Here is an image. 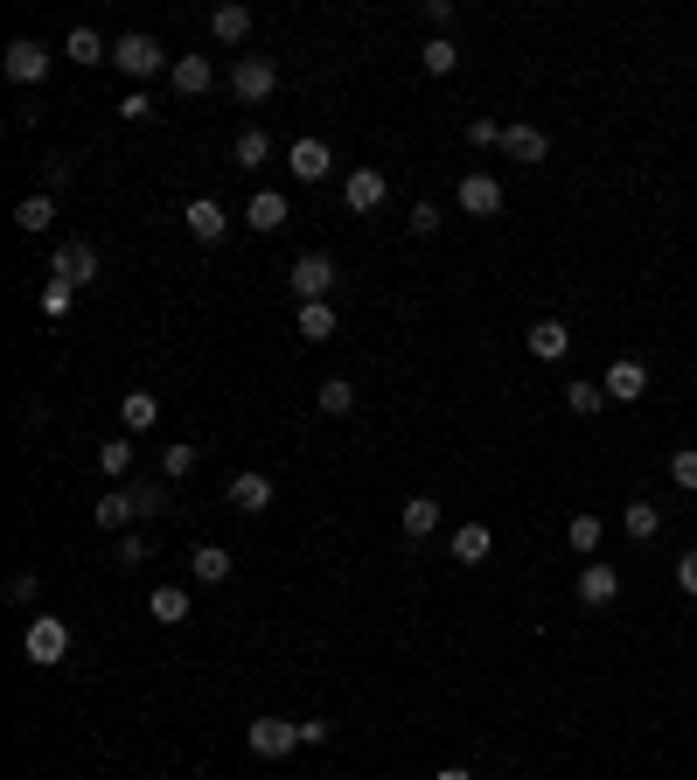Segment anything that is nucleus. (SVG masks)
Returning a JSON list of instances; mask_svg holds the SVG:
<instances>
[{
  "label": "nucleus",
  "instance_id": "f257e3e1",
  "mask_svg": "<svg viewBox=\"0 0 697 780\" xmlns=\"http://www.w3.org/2000/svg\"><path fill=\"white\" fill-rule=\"evenodd\" d=\"M112 63H119V70H126V78H133V84L161 78V70H175V63H167V56H161V43H154V35H119V43H112Z\"/></svg>",
  "mask_w": 697,
  "mask_h": 780
},
{
  "label": "nucleus",
  "instance_id": "f03ea898",
  "mask_svg": "<svg viewBox=\"0 0 697 780\" xmlns=\"http://www.w3.org/2000/svg\"><path fill=\"white\" fill-rule=\"evenodd\" d=\"M154 509H161L154 488H112V494H98V529H126L133 516H154Z\"/></svg>",
  "mask_w": 697,
  "mask_h": 780
},
{
  "label": "nucleus",
  "instance_id": "7ed1b4c3",
  "mask_svg": "<svg viewBox=\"0 0 697 780\" xmlns=\"http://www.w3.org/2000/svg\"><path fill=\"white\" fill-rule=\"evenodd\" d=\"M22 649H28V662H43V670H56V662L70 655V627L56 620V614H35V620H28V635H22Z\"/></svg>",
  "mask_w": 697,
  "mask_h": 780
},
{
  "label": "nucleus",
  "instance_id": "20e7f679",
  "mask_svg": "<svg viewBox=\"0 0 697 780\" xmlns=\"http://www.w3.org/2000/svg\"><path fill=\"white\" fill-rule=\"evenodd\" d=\"M287 287L300 293V307H307V300H328V287H335V258H328V252H307V258H293Z\"/></svg>",
  "mask_w": 697,
  "mask_h": 780
},
{
  "label": "nucleus",
  "instance_id": "39448f33",
  "mask_svg": "<svg viewBox=\"0 0 697 780\" xmlns=\"http://www.w3.org/2000/svg\"><path fill=\"white\" fill-rule=\"evenodd\" d=\"M0 70H8L14 84H43V78H49V49L28 43V35H14V43L0 49Z\"/></svg>",
  "mask_w": 697,
  "mask_h": 780
},
{
  "label": "nucleus",
  "instance_id": "423d86ee",
  "mask_svg": "<svg viewBox=\"0 0 697 780\" xmlns=\"http://www.w3.org/2000/svg\"><path fill=\"white\" fill-rule=\"evenodd\" d=\"M231 91H237V98H244V105H266V98H272V91H279V70L266 63V56H244V63L231 70Z\"/></svg>",
  "mask_w": 697,
  "mask_h": 780
},
{
  "label": "nucleus",
  "instance_id": "0eeeda50",
  "mask_svg": "<svg viewBox=\"0 0 697 780\" xmlns=\"http://www.w3.org/2000/svg\"><path fill=\"white\" fill-rule=\"evenodd\" d=\"M244 746H252L258 759H287L300 746V725H287V718H258V725L244 732Z\"/></svg>",
  "mask_w": 697,
  "mask_h": 780
},
{
  "label": "nucleus",
  "instance_id": "6e6552de",
  "mask_svg": "<svg viewBox=\"0 0 697 780\" xmlns=\"http://www.w3.org/2000/svg\"><path fill=\"white\" fill-rule=\"evenodd\" d=\"M49 279H63V287H91V279H98V252H91V244H56Z\"/></svg>",
  "mask_w": 697,
  "mask_h": 780
},
{
  "label": "nucleus",
  "instance_id": "1a4fd4ad",
  "mask_svg": "<svg viewBox=\"0 0 697 780\" xmlns=\"http://www.w3.org/2000/svg\"><path fill=\"white\" fill-rule=\"evenodd\" d=\"M182 223H188V237H196V244H217L223 231H231V217H223L217 196H196V202L182 209Z\"/></svg>",
  "mask_w": 697,
  "mask_h": 780
},
{
  "label": "nucleus",
  "instance_id": "9d476101",
  "mask_svg": "<svg viewBox=\"0 0 697 780\" xmlns=\"http://www.w3.org/2000/svg\"><path fill=\"white\" fill-rule=\"evenodd\" d=\"M384 196H391V182L376 175V167H356V175L342 182V202L356 209V217H370V209H384Z\"/></svg>",
  "mask_w": 697,
  "mask_h": 780
},
{
  "label": "nucleus",
  "instance_id": "9b49d317",
  "mask_svg": "<svg viewBox=\"0 0 697 780\" xmlns=\"http://www.w3.org/2000/svg\"><path fill=\"white\" fill-rule=\"evenodd\" d=\"M579 599H586V606H614L620 599V572H614L607 558H593L586 572H579Z\"/></svg>",
  "mask_w": 697,
  "mask_h": 780
},
{
  "label": "nucleus",
  "instance_id": "f8f14e48",
  "mask_svg": "<svg viewBox=\"0 0 697 780\" xmlns=\"http://www.w3.org/2000/svg\"><path fill=\"white\" fill-rule=\"evenodd\" d=\"M600 391H607V397H614V405H635V397H642V391H649V370H642V363H635V356H620V363L607 370V384H600Z\"/></svg>",
  "mask_w": 697,
  "mask_h": 780
},
{
  "label": "nucleus",
  "instance_id": "ddd939ff",
  "mask_svg": "<svg viewBox=\"0 0 697 780\" xmlns=\"http://www.w3.org/2000/svg\"><path fill=\"white\" fill-rule=\"evenodd\" d=\"M461 209L467 217H502V182L496 175H467L461 182Z\"/></svg>",
  "mask_w": 697,
  "mask_h": 780
},
{
  "label": "nucleus",
  "instance_id": "4468645a",
  "mask_svg": "<svg viewBox=\"0 0 697 780\" xmlns=\"http://www.w3.org/2000/svg\"><path fill=\"white\" fill-rule=\"evenodd\" d=\"M231 509H237V516H266V509H272V481H266V474H237V481H231Z\"/></svg>",
  "mask_w": 697,
  "mask_h": 780
},
{
  "label": "nucleus",
  "instance_id": "2eb2a0df",
  "mask_svg": "<svg viewBox=\"0 0 697 780\" xmlns=\"http://www.w3.org/2000/svg\"><path fill=\"white\" fill-rule=\"evenodd\" d=\"M244 223H252L258 237H266V231H279V223H287V196H279V188H258V196L244 202Z\"/></svg>",
  "mask_w": 697,
  "mask_h": 780
},
{
  "label": "nucleus",
  "instance_id": "dca6fc26",
  "mask_svg": "<svg viewBox=\"0 0 697 780\" xmlns=\"http://www.w3.org/2000/svg\"><path fill=\"white\" fill-rule=\"evenodd\" d=\"M188 572H196V585H223V579H231V550H223V544H196V550H188Z\"/></svg>",
  "mask_w": 697,
  "mask_h": 780
},
{
  "label": "nucleus",
  "instance_id": "f3484780",
  "mask_svg": "<svg viewBox=\"0 0 697 780\" xmlns=\"http://www.w3.org/2000/svg\"><path fill=\"white\" fill-rule=\"evenodd\" d=\"M523 349H531L537 363H558V356L572 349V335H565V321H537V328L523 335Z\"/></svg>",
  "mask_w": 697,
  "mask_h": 780
},
{
  "label": "nucleus",
  "instance_id": "a211bd4d",
  "mask_svg": "<svg viewBox=\"0 0 697 780\" xmlns=\"http://www.w3.org/2000/svg\"><path fill=\"white\" fill-rule=\"evenodd\" d=\"M287 161H293V175H300V182H322L328 167H335L328 140H293V154H287Z\"/></svg>",
  "mask_w": 697,
  "mask_h": 780
},
{
  "label": "nucleus",
  "instance_id": "6ab92c4d",
  "mask_svg": "<svg viewBox=\"0 0 697 780\" xmlns=\"http://www.w3.org/2000/svg\"><path fill=\"white\" fill-rule=\"evenodd\" d=\"M119 418H126V432H154L161 397H154V391H126V397H119Z\"/></svg>",
  "mask_w": 697,
  "mask_h": 780
},
{
  "label": "nucleus",
  "instance_id": "aec40b11",
  "mask_svg": "<svg viewBox=\"0 0 697 780\" xmlns=\"http://www.w3.org/2000/svg\"><path fill=\"white\" fill-rule=\"evenodd\" d=\"M167 84H175L182 98H196V91H210V56H175V70H167Z\"/></svg>",
  "mask_w": 697,
  "mask_h": 780
},
{
  "label": "nucleus",
  "instance_id": "412c9836",
  "mask_svg": "<svg viewBox=\"0 0 697 780\" xmlns=\"http://www.w3.org/2000/svg\"><path fill=\"white\" fill-rule=\"evenodd\" d=\"M488 550H496L488 523H461V529H454V558H461V564H488Z\"/></svg>",
  "mask_w": 697,
  "mask_h": 780
},
{
  "label": "nucleus",
  "instance_id": "4be33fe9",
  "mask_svg": "<svg viewBox=\"0 0 697 780\" xmlns=\"http://www.w3.org/2000/svg\"><path fill=\"white\" fill-rule=\"evenodd\" d=\"M398 523H405V537H432V529H440V502H432V494H411L398 509Z\"/></svg>",
  "mask_w": 697,
  "mask_h": 780
},
{
  "label": "nucleus",
  "instance_id": "5701e85b",
  "mask_svg": "<svg viewBox=\"0 0 697 780\" xmlns=\"http://www.w3.org/2000/svg\"><path fill=\"white\" fill-rule=\"evenodd\" d=\"M210 35H217V43H244V35H252V8H237V0H223V8L210 14Z\"/></svg>",
  "mask_w": 697,
  "mask_h": 780
},
{
  "label": "nucleus",
  "instance_id": "b1692460",
  "mask_svg": "<svg viewBox=\"0 0 697 780\" xmlns=\"http://www.w3.org/2000/svg\"><path fill=\"white\" fill-rule=\"evenodd\" d=\"M63 56H70V63H91V70H98V63H112V43H98V28H70Z\"/></svg>",
  "mask_w": 697,
  "mask_h": 780
},
{
  "label": "nucleus",
  "instance_id": "393cba45",
  "mask_svg": "<svg viewBox=\"0 0 697 780\" xmlns=\"http://www.w3.org/2000/svg\"><path fill=\"white\" fill-rule=\"evenodd\" d=\"M49 223H56V202H49V196H22V202H14V231L43 237Z\"/></svg>",
  "mask_w": 697,
  "mask_h": 780
},
{
  "label": "nucleus",
  "instance_id": "a878e982",
  "mask_svg": "<svg viewBox=\"0 0 697 780\" xmlns=\"http://www.w3.org/2000/svg\"><path fill=\"white\" fill-rule=\"evenodd\" d=\"M147 614H154L161 627H182V620H188V593H182V585H154V599H147Z\"/></svg>",
  "mask_w": 697,
  "mask_h": 780
},
{
  "label": "nucleus",
  "instance_id": "bb28decb",
  "mask_svg": "<svg viewBox=\"0 0 697 780\" xmlns=\"http://www.w3.org/2000/svg\"><path fill=\"white\" fill-rule=\"evenodd\" d=\"M502 147H510L516 161H544V154H551V132H537V126H510V132H502Z\"/></svg>",
  "mask_w": 697,
  "mask_h": 780
},
{
  "label": "nucleus",
  "instance_id": "cd10ccee",
  "mask_svg": "<svg viewBox=\"0 0 697 780\" xmlns=\"http://www.w3.org/2000/svg\"><path fill=\"white\" fill-rule=\"evenodd\" d=\"M620 529H628L635 544H649L655 529H663V509H655V502H628V509H620Z\"/></svg>",
  "mask_w": 697,
  "mask_h": 780
},
{
  "label": "nucleus",
  "instance_id": "c85d7f7f",
  "mask_svg": "<svg viewBox=\"0 0 697 780\" xmlns=\"http://www.w3.org/2000/svg\"><path fill=\"white\" fill-rule=\"evenodd\" d=\"M231 154H237V167H266V154H272V132H266V126H244Z\"/></svg>",
  "mask_w": 697,
  "mask_h": 780
},
{
  "label": "nucleus",
  "instance_id": "c756f323",
  "mask_svg": "<svg viewBox=\"0 0 697 780\" xmlns=\"http://www.w3.org/2000/svg\"><path fill=\"white\" fill-rule=\"evenodd\" d=\"M335 335V307L328 300H307V307H300V341H328Z\"/></svg>",
  "mask_w": 697,
  "mask_h": 780
},
{
  "label": "nucleus",
  "instance_id": "7c9ffc66",
  "mask_svg": "<svg viewBox=\"0 0 697 780\" xmlns=\"http://www.w3.org/2000/svg\"><path fill=\"white\" fill-rule=\"evenodd\" d=\"M419 63L432 70V78H454V63H461V49H454V43H446V35H426V56H419Z\"/></svg>",
  "mask_w": 697,
  "mask_h": 780
},
{
  "label": "nucleus",
  "instance_id": "2f4dec72",
  "mask_svg": "<svg viewBox=\"0 0 697 780\" xmlns=\"http://www.w3.org/2000/svg\"><path fill=\"white\" fill-rule=\"evenodd\" d=\"M565 544H572L579 558H593V550H600V516H572V523H565Z\"/></svg>",
  "mask_w": 697,
  "mask_h": 780
},
{
  "label": "nucleus",
  "instance_id": "473e14b6",
  "mask_svg": "<svg viewBox=\"0 0 697 780\" xmlns=\"http://www.w3.org/2000/svg\"><path fill=\"white\" fill-rule=\"evenodd\" d=\"M314 397H322V411H328V418H342V411L356 405V384H342V376H328V384L314 391Z\"/></svg>",
  "mask_w": 697,
  "mask_h": 780
},
{
  "label": "nucleus",
  "instance_id": "72a5a7b5",
  "mask_svg": "<svg viewBox=\"0 0 697 780\" xmlns=\"http://www.w3.org/2000/svg\"><path fill=\"white\" fill-rule=\"evenodd\" d=\"M565 405H572L579 418H593L600 405H607V391H600V384H565Z\"/></svg>",
  "mask_w": 697,
  "mask_h": 780
},
{
  "label": "nucleus",
  "instance_id": "f704fd0d",
  "mask_svg": "<svg viewBox=\"0 0 697 780\" xmlns=\"http://www.w3.org/2000/svg\"><path fill=\"white\" fill-rule=\"evenodd\" d=\"M70 300H78V287L49 279V287H43V314H49V321H63V314H70Z\"/></svg>",
  "mask_w": 697,
  "mask_h": 780
},
{
  "label": "nucleus",
  "instance_id": "c9c22d12",
  "mask_svg": "<svg viewBox=\"0 0 697 780\" xmlns=\"http://www.w3.org/2000/svg\"><path fill=\"white\" fill-rule=\"evenodd\" d=\"M98 467L105 474H126V467H133V440H105L98 446Z\"/></svg>",
  "mask_w": 697,
  "mask_h": 780
},
{
  "label": "nucleus",
  "instance_id": "e433bc0d",
  "mask_svg": "<svg viewBox=\"0 0 697 780\" xmlns=\"http://www.w3.org/2000/svg\"><path fill=\"white\" fill-rule=\"evenodd\" d=\"M670 481L697 494V446H684V453H676V461H670Z\"/></svg>",
  "mask_w": 697,
  "mask_h": 780
},
{
  "label": "nucleus",
  "instance_id": "4c0bfd02",
  "mask_svg": "<svg viewBox=\"0 0 697 780\" xmlns=\"http://www.w3.org/2000/svg\"><path fill=\"white\" fill-rule=\"evenodd\" d=\"M161 467H167V481H182V474H196V446H167V453H161Z\"/></svg>",
  "mask_w": 697,
  "mask_h": 780
},
{
  "label": "nucleus",
  "instance_id": "58836bf2",
  "mask_svg": "<svg viewBox=\"0 0 697 780\" xmlns=\"http://www.w3.org/2000/svg\"><path fill=\"white\" fill-rule=\"evenodd\" d=\"M502 132H510L502 119H475V126H467V140H475V147H502Z\"/></svg>",
  "mask_w": 697,
  "mask_h": 780
},
{
  "label": "nucleus",
  "instance_id": "ea45409f",
  "mask_svg": "<svg viewBox=\"0 0 697 780\" xmlns=\"http://www.w3.org/2000/svg\"><path fill=\"white\" fill-rule=\"evenodd\" d=\"M411 231L432 237V231H440V209H432V202H411Z\"/></svg>",
  "mask_w": 697,
  "mask_h": 780
},
{
  "label": "nucleus",
  "instance_id": "a19ab883",
  "mask_svg": "<svg viewBox=\"0 0 697 780\" xmlns=\"http://www.w3.org/2000/svg\"><path fill=\"white\" fill-rule=\"evenodd\" d=\"M147 558V537H140V529H126V537H119V564H140Z\"/></svg>",
  "mask_w": 697,
  "mask_h": 780
},
{
  "label": "nucleus",
  "instance_id": "79ce46f5",
  "mask_svg": "<svg viewBox=\"0 0 697 780\" xmlns=\"http://www.w3.org/2000/svg\"><path fill=\"white\" fill-rule=\"evenodd\" d=\"M676 585L697 599V550H684V558H676Z\"/></svg>",
  "mask_w": 697,
  "mask_h": 780
},
{
  "label": "nucleus",
  "instance_id": "37998d69",
  "mask_svg": "<svg viewBox=\"0 0 697 780\" xmlns=\"http://www.w3.org/2000/svg\"><path fill=\"white\" fill-rule=\"evenodd\" d=\"M446 22H454V0H426V28H432V35H440Z\"/></svg>",
  "mask_w": 697,
  "mask_h": 780
},
{
  "label": "nucleus",
  "instance_id": "c03bdc74",
  "mask_svg": "<svg viewBox=\"0 0 697 780\" xmlns=\"http://www.w3.org/2000/svg\"><path fill=\"white\" fill-rule=\"evenodd\" d=\"M328 732H335L328 718H307V725H300V746H328Z\"/></svg>",
  "mask_w": 697,
  "mask_h": 780
},
{
  "label": "nucleus",
  "instance_id": "a18cd8bd",
  "mask_svg": "<svg viewBox=\"0 0 697 780\" xmlns=\"http://www.w3.org/2000/svg\"><path fill=\"white\" fill-rule=\"evenodd\" d=\"M432 780H475V773H467V767H440V773H432Z\"/></svg>",
  "mask_w": 697,
  "mask_h": 780
}]
</instances>
